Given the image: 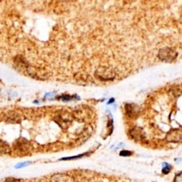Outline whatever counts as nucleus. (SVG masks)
Listing matches in <instances>:
<instances>
[{"label": "nucleus", "instance_id": "nucleus-10", "mask_svg": "<svg viewBox=\"0 0 182 182\" xmlns=\"http://www.w3.org/2000/svg\"><path fill=\"white\" fill-rule=\"evenodd\" d=\"M17 180L14 178H7V179L5 180V182H16Z\"/></svg>", "mask_w": 182, "mask_h": 182}, {"label": "nucleus", "instance_id": "nucleus-1", "mask_svg": "<svg viewBox=\"0 0 182 182\" xmlns=\"http://www.w3.org/2000/svg\"><path fill=\"white\" fill-rule=\"evenodd\" d=\"M177 53L169 48H163L159 53V57L165 61H171L177 58Z\"/></svg>", "mask_w": 182, "mask_h": 182}, {"label": "nucleus", "instance_id": "nucleus-4", "mask_svg": "<svg viewBox=\"0 0 182 182\" xmlns=\"http://www.w3.org/2000/svg\"><path fill=\"white\" fill-rule=\"evenodd\" d=\"M166 139L170 142H179L182 140V132L172 131L167 135Z\"/></svg>", "mask_w": 182, "mask_h": 182}, {"label": "nucleus", "instance_id": "nucleus-3", "mask_svg": "<svg viewBox=\"0 0 182 182\" xmlns=\"http://www.w3.org/2000/svg\"><path fill=\"white\" fill-rule=\"evenodd\" d=\"M51 182H74L71 176L64 174H58L53 175L51 179Z\"/></svg>", "mask_w": 182, "mask_h": 182}, {"label": "nucleus", "instance_id": "nucleus-8", "mask_svg": "<svg viewBox=\"0 0 182 182\" xmlns=\"http://www.w3.org/2000/svg\"><path fill=\"white\" fill-rule=\"evenodd\" d=\"M130 154H131V152H129V151H122V152H120V155L124 156H129Z\"/></svg>", "mask_w": 182, "mask_h": 182}, {"label": "nucleus", "instance_id": "nucleus-6", "mask_svg": "<svg viewBox=\"0 0 182 182\" xmlns=\"http://www.w3.org/2000/svg\"><path fill=\"white\" fill-rule=\"evenodd\" d=\"M32 162H30V161H29V162H21V163L17 164L16 166H15V168L16 169H22V168L26 167V166L30 165L31 164H32Z\"/></svg>", "mask_w": 182, "mask_h": 182}, {"label": "nucleus", "instance_id": "nucleus-7", "mask_svg": "<svg viewBox=\"0 0 182 182\" xmlns=\"http://www.w3.org/2000/svg\"><path fill=\"white\" fill-rule=\"evenodd\" d=\"M83 156H84V154H82V155H78V156H71V157H65V158H62L60 160H71V159H78L82 157Z\"/></svg>", "mask_w": 182, "mask_h": 182}, {"label": "nucleus", "instance_id": "nucleus-9", "mask_svg": "<svg viewBox=\"0 0 182 182\" xmlns=\"http://www.w3.org/2000/svg\"><path fill=\"white\" fill-rule=\"evenodd\" d=\"M170 171V166L169 164H167V166H166V167H164L163 170H162V171H163L164 174H167L169 173V171Z\"/></svg>", "mask_w": 182, "mask_h": 182}, {"label": "nucleus", "instance_id": "nucleus-2", "mask_svg": "<svg viewBox=\"0 0 182 182\" xmlns=\"http://www.w3.org/2000/svg\"><path fill=\"white\" fill-rule=\"evenodd\" d=\"M14 148L22 152H26L30 148V144L26 139H19L14 144Z\"/></svg>", "mask_w": 182, "mask_h": 182}, {"label": "nucleus", "instance_id": "nucleus-5", "mask_svg": "<svg viewBox=\"0 0 182 182\" xmlns=\"http://www.w3.org/2000/svg\"><path fill=\"white\" fill-rule=\"evenodd\" d=\"M11 152V147L8 143L0 140V154H6Z\"/></svg>", "mask_w": 182, "mask_h": 182}]
</instances>
